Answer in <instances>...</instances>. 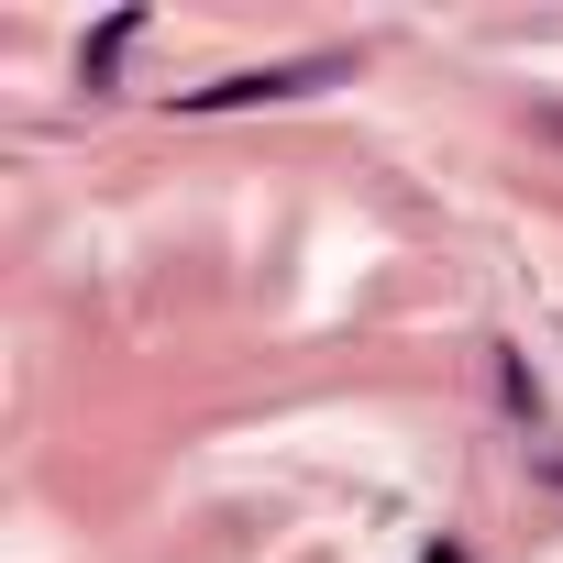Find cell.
Listing matches in <instances>:
<instances>
[{"label": "cell", "mask_w": 563, "mask_h": 563, "mask_svg": "<svg viewBox=\"0 0 563 563\" xmlns=\"http://www.w3.org/2000/svg\"><path fill=\"white\" fill-rule=\"evenodd\" d=\"M332 78H354V56H288V67H232V78H210V89H177V111H188V122H210V111H265V100H310V89H332Z\"/></svg>", "instance_id": "cell-1"}, {"label": "cell", "mask_w": 563, "mask_h": 563, "mask_svg": "<svg viewBox=\"0 0 563 563\" xmlns=\"http://www.w3.org/2000/svg\"><path fill=\"white\" fill-rule=\"evenodd\" d=\"M144 34V12H111L100 34H89V89H111V67H122V45Z\"/></svg>", "instance_id": "cell-2"}, {"label": "cell", "mask_w": 563, "mask_h": 563, "mask_svg": "<svg viewBox=\"0 0 563 563\" xmlns=\"http://www.w3.org/2000/svg\"><path fill=\"white\" fill-rule=\"evenodd\" d=\"M541 133H552V144H563V100H552V111H541Z\"/></svg>", "instance_id": "cell-3"}]
</instances>
